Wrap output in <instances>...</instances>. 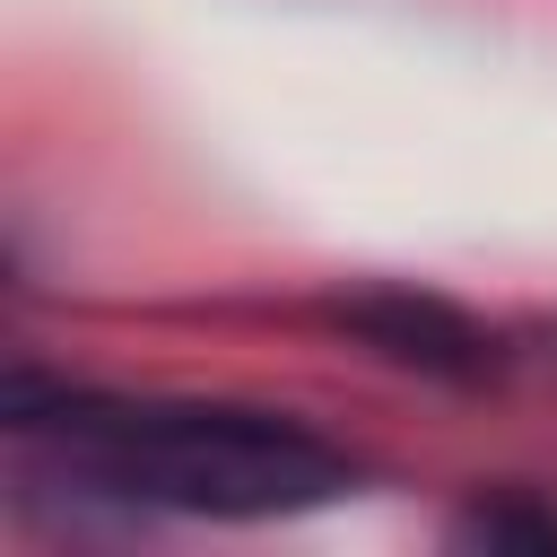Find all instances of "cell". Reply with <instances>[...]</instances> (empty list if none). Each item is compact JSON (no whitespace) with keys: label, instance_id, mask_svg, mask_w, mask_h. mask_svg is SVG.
<instances>
[{"label":"cell","instance_id":"cell-1","mask_svg":"<svg viewBox=\"0 0 557 557\" xmlns=\"http://www.w3.org/2000/svg\"><path fill=\"white\" fill-rule=\"evenodd\" d=\"M9 418L44 435L70 461V479H96L104 496L165 505V513H209V522L305 513L357 479L313 426L270 409H226V400H104V392L35 400V383H17Z\"/></svg>","mask_w":557,"mask_h":557},{"label":"cell","instance_id":"cell-2","mask_svg":"<svg viewBox=\"0 0 557 557\" xmlns=\"http://www.w3.org/2000/svg\"><path fill=\"white\" fill-rule=\"evenodd\" d=\"M339 331H357L366 348H383V357H400V366L461 374V383L496 366V348H487V331H479L470 313H453L444 296H409V287H374V296L339 305Z\"/></svg>","mask_w":557,"mask_h":557}]
</instances>
